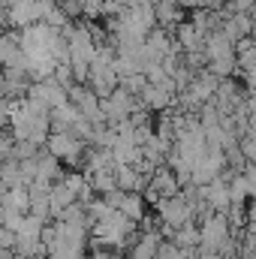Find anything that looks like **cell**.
I'll return each mask as SVG.
<instances>
[{
	"instance_id": "obj_1",
	"label": "cell",
	"mask_w": 256,
	"mask_h": 259,
	"mask_svg": "<svg viewBox=\"0 0 256 259\" xmlns=\"http://www.w3.org/2000/svg\"><path fill=\"white\" fill-rule=\"evenodd\" d=\"M223 244H226V217L220 214V217H211L205 223V229H202V247L205 250H217Z\"/></svg>"
},
{
	"instance_id": "obj_2",
	"label": "cell",
	"mask_w": 256,
	"mask_h": 259,
	"mask_svg": "<svg viewBox=\"0 0 256 259\" xmlns=\"http://www.w3.org/2000/svg\"><path fill=\"white\" fill-rule=\"evenodd\" d=\"M241 151H244V154H247V157L256 163V139H247V142L241 145Z\"/></svg>"
},
{
	"instance_id": "obj_3",
	"label": "cell",
	"mask_w": 256,
	"mask_h": 259,
	"mask_svg": "<svg viewBox=\"0 0 256 259\" xmlns=\"http://www.w3.org/2000/svg\"><path fill=\"white\" fill-rule=\"evenodd\" d=\"M199 259H217V253H214V250H208L205 256H199Z\"/></svg>"
}]
</instances>
